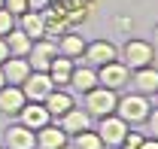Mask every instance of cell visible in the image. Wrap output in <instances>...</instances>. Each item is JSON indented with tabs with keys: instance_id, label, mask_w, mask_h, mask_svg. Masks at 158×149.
Here are the masks:
<instances>
[{
	"instance_id": "cell-4",
	"label": "cell",
	"mask_w": 158,
	"mask_h": 149,
	"mask_svg": "<svg viewBox=\"0 0 158 149\" xmlns=\"http://www.w3.org/2000/svg\"><path fill=\"white\" fill-rule=\"evenodd\" d=\"M118 55H122V64H125L128 70H140V67L152 64L155 49H152V43H146V40H128Z\"/></svg>"
},
{
	"instance_id": "cell-27",
	"label": "cell",
	"mask_w": 158,
	"mask_h": 149,
	"mask_svg": "<svg viewBox=\"0 0 158 149\" xmlns=\"http://www.w3.org/2000/svg\"><path fill=\"white\" fill-rule=\"evenodd\" d=\"M140 149H158V137H143V146Z\"/></svg>"
},
{
	"instance_id": "cell-23",
	"label": "cell",
	"mask_w": 158,
	"mask_h": 149,
	"mask_svg": "<svg viewBox=\"0 0 158 149\" xmlns=\"http://www.w3.org/2000/svg\"><path fill=\"white\" fill-rule=\"evenodd\" d=\"M12 28H15V15H12L6 6H0V37H6Z\"/></svg>"
},
{
	"instance_id": "cell-13",
	"label": "cell",
	"mask_w": 158,
	"mask_h": 149,
	"mask_svg": "<svg viewBox=\"0 0 158 149\" xmlns=\"http://www.w3.org/2000/svg\"><path fill=\"white\" fill-rule=\"evenodd\" d=\"M24 104H27V97L21 92V85H3V88H0V113L19 116V110Z\"/></svg>"
},
{
	"instance_id": "cell-3",
	"label": "cell",
	"mask_w": 158,
	"mask_h": 149,
	"mask_svg": "<svg viewBox=\"0 0 158 149\" xmlns=\"http://www.w3.org/2000/svg\"><path fill=\"white\" fill-rule=\"evenodd\" d=\"M116 104H118V92H110V88H103V85H94L91 92H85V110L88 116H110V113H116Z\"/></svg>"
},
{
	"instance_id": "cell-11",
	"label": "cell",
	"mask_w": 158,
	"mask_h": 149,
	"mask_svg": "<svg viewBox=\"0 0 158 149\" xmlns=\"http://www.w3.org/2000/svg\"><path fill=\"white\" fill-rule=\"evenodd\" d=\"M58 125H61V131H64L67 137H73V134H79V131L91 128V116H88L85 107H82V110H79V107H70L64 116H58Z\"/></svg>"
},
{
	"instance_id": "cell-16",
	"label": "cell",
	"mask_w": 158,
	"mask_h": 149,
	"mask_svg": "<svg viewBox=\"0 0 158 149\" xmlns=\"http://www.w3.org/2000/svg\"><path fill=\"white\" fill-rule=\"evenodd\" d=\"M67 143V134L61 131V125H43L37 131V149H61Z\"/></svg>"
},
{
	"instance_id": "cell-21",
	"label": "cell",
	"mask_w": 158,
	"mask_h": 149,
	"mask_svg": "<svg viewBox=\"0 0 158 149\" xmlns=\"http://www.w3.org/2000/svg\"><path fill=\"white\" fill-rule=\"evenodd\" d=\"M3 40H6V49H9V55H21V58L31 52V43H34V40L27 37L21 28H12V31H9Z\"/></svg>"
},
{
	"instance_id": "cell-6",
	"label": "cell",
	"mask_w": 158,
	"mask_h": 149,
	"mask_svg": "<svg viewBox=\"0 0 158 149\" xmlns=\"http://www.w3.org/2000/svg\"><path fill=\"white\" fill-rule=\"evenodd\" d=\"M27 64H31V70H49V64L58 58V46L52 43V40H34L31 43V52H27Z\"/></svg>"
},
{
	"instance_id": "cell-32",
	"label": "cell",
	"mask_w": 158,
	"mask_h": 149,
	"mask_svg": "<svg viewBox=\"0 0 158 149\" xmlns=\"http://www.w3.org/2000/svg\"><path fill=\"white\" fill-rule=\"evenodd\" d=\"M61 149H76V146H70V143H64V146H61Z\"/></svg>"
},
{
	"instance_id": "cell-26",
	"label": "cell",
	"mask_w": 158,
	"mask_h": 149,
	"mask_svg": "<svg viewBox=\"0 0 158 149\" xmlns=\"http://www.w3.org/2000/svg\"><path fill=\"white\" fill-rule=\"evenodd\" d=\"M146 122H149V137H158V110L155 107L149 110V119Z\"/></svg>"
},
{
	"instance_id": "cell-33",
	"label": "cell",
	"mask_w": 158,
	"mask_h": 149,
	"mask_svg": "<svg viewBox=\"0 0 158 149\" xmlns=\"http://www.w3.org/2000/svg\"><path fill=\"white\" fill-rule=\"evenodd\" d=\"M3 3H6V0H0V6H3Z\"/></svg>"
},
{
	"instance_id": "cell-31",
	"label": "cell",
	"mask_w": 158,
	"mask_h": 149,
	"mask_svg": "<svg viewBox=\"0 0 158 149\" xmlns=\"http://www.w3.org/2000/svg\"><path fill=\"white\" fill-rule=\"evenodd\" d=\"M3 85H6V79H3V70H0V88H3Z\"/></svg>"
},
{
	"instance_id": "cell-28",
	"label": "cell",
	"mask_w": 158,
	"mask_h": 149,
	"mask_svg": "<svg viewBox=\"0 0 158 149\" xmlns=\"http://www.w3.org/2000/svg\"><path fill=\"white\" fill-rule=\"evenodd\" d=\"M46 3H49V0H27V9H37V12H40Z\"/></svg>"
},
{
	"instance_id": "cell-17",
	"label": "cell",
	"mask_w": 158,
	"mask_h": 149,
	"mask_svg": "<svg viewBox=\"0 0 158 149\" xmlns=\"http://www.w3.org/2000/svg\"><path fill=\"white\" fill-rule=\"evenodd\" d=\"M70 85L76 88V92H91L94 85H98V67H91V64H82V67H73V73H70Z\"/></svg>"
},
{
	"instance_id": "cell-25",
	"label": "cell",
	"mask_w": 158,
	"mask_h": 149,
	"mask_svg": "<svg viewBox=\"0 0 158 149\" xmlns=\"http://www.w3.org/2000/svg\"><path fill=\"white\" fill-rule=\"evenodd\" d=\"M3 6H6L12 15H21V12H27V0H6Z\"/></svg>"
},
{
	"instance_id": "cell-29",
	"label": "cell",
	"mask_w": 158,
	"mask_h": 149,
	"mask_svg": "<svg viewBox=\"0 0 158 149\" xmlns=\"http://www.w3.org/2000/svg\"><path fill=\"white\" fill-rule=\"evenodd\" d=\"M6 58H9V49H6V40L0 37V64H3Z\"/></svg>"
},
{
	"instance_id": "cell-9",
	"label": "cell",
	"mask_w": 158,
	"mask_h": 149,
	"mask_svg": "<svg viewBox=\"0 0 158 149\" xmlns=\"http://www.w3.org/2000/svg\"><path fill=\"white\" fill-rule=\"evenodd\" d=\"M82 58H85V64L100 67V64L118 58V46L110 43V40H94V43H85V55H82Z\"/></svg>"
},
{
	"instance_id": "cell-24",
	"label": "cell",
	"mask_w": 158,
	"mask_h": 149,
	"mask_svg": "<svg viewBox=\"0 0 158 149\" xmlns=\"http://www.w3.org/2000/svg\"><path fill=\"white\" fill-rule=\"evenodd\" d=\"M140 146H143V134H131V131H128L118 149H140Z\"/></svg>"
},
{
	"instance_id": "cell-2",
	"label": "cell",
	"mask_w": 158,
	"mask_h": 149,
	"mask_svg": "<svg viewBox=\"0 0 158 149\" xmlns=\"http://www.w3.org/2000/svg\"><path fill=\"white\" fill-rule=\"evenodd\" d=\"M128 131H131V125L118 113H110V116H100L98 119V134L103 140V149H118Z\"/></svg>"
},
{
	"instance_id": "cell-8",
	"label": "cell",
	"mask_w": 158,
	"mask_h": 149,
	"mask_svg": "<svg viewBox=\"0 0 158 149\" xmlns=\"http://www.w3.org/2000/svg\"><path fill=\"white\" fill-rule=\"evenodd\" d=\"M131 88L137 94L155 97L158 94V67L155 64H146V67H140V70H131Z\"/></svg>"
},
{
	"instance_id": "cell-20",
	"label": "cell",
	"mask_w": 158,
	"mask_h": 149,
	"mask_svg": "<svg viewBox=\"0 0 158 149\" xmlns=\"http://www.w3.org/2000/svg\"><path fill=\"white\" fill-rule=\"evenodd\" d=\"M58 55L70 58V61H76V58L85 55V40L79 37V34H64L58 43Z\"/></svg>"
},
{
	"instance_id": "cell-19",
	"label": "cell",
	"mask_w": 158,
	"mask_h": 149,
	"mask_svg": "<svg viewBox=\"0 0 158 149\" xmlns=\"http://www.w3.org/2000/svg\"><path fill=\"white\" fill-rule=\"evenodd\" d=\"M19 19H21V31H24V34H27L31 40L46 37V19L40 15L37 9H27V12H21Z\"/></svg>"
},
{
	"instance_id": "cell-1",
	"label": "cell",
	"mask_w": 158,
	"mask_h": 149,
	"mask_svg": "<svg viewBox=\"0 0 158 149\" xmlns=\"http://www.w3.org/2000/svg\"><path fill=\"white\" fill-rule=\"evenodd\" d=\"M149 110H152L149 97H146V94H137V92L118 97V104H116V113L128 122V125H143V122L149 119Z\"/></svg>"
},
{
	"instance_id": "cell-30",
	"label": "cell",
	"mask_w": 158,
	"mask_h": 149,
	"mask_svg": "<svg viewBox=\"0 0 158 149\" xmlns=\"http://www.w3.org/2000/svg\"><path fill=\"white\" fill-rule=\"evenodd\" d=\"M152 37H155V49H158V24H155V31H152Z\"/></svg>"
},
{
	"instance_id": "cell-10",
	"label": "cell",
	"mask_w": 158,
	"mask_h": 149,
	"mask_svg": "<svg viewBox=\"0 0 158 149\" xmlns=\"http://www.w3.org/2000/svg\"><path fill=\"white\" fill-rule=\"evenodd\" d=\"M19 119H21V125H24V128L40 131L43 125H49V122H52V113L46 110V104H43V100H27V104L19 110Z\"/></svg>"
},
{
	"instance_id": "cell-5",
	"label": "cell",
	"mask_w": 158,
	"mask_h": 149,
	"mask_svg": "<svg viewBox=\"0 0 158 149\" xmlns=\"http://www.w3.org/2000/svg\"><path fill=\"white\" fill-rule=\"evenodd\" d=\"M131 82V70L122 64V61H106V64H100L98 67V85L103 88H110V92H122L125 85Z\"/></svg>"
},
{
	"instance_id": "cell-12",
	"label": "cell",
	"mask_w": 158,
	"mask_h": 149,
	"mask_svg": "<svg viewBox=\"0 0 158 149\" xmlns=\"http://www.w3.org/2000/svg\"><path fill=\"white\" fill-rule=\"evenodd\" d=\"M0 70H3L6 85H21L27 79V73H31V64H27V58H21V55H9L0 64Z\"/></svg>"
},
{
	"instance_id": "cell-7",
	"label": "cell",
	"mask_w": 158,
	"mask_h": 149,
	"mask_svg": "<svg viewBox=\"0 0 158 149\" xmlns=\"http://www.w3.org/2000/svg\"><path fill=\"white\" fill-rule=\"evenodd\" d=\"M52 88H55V85H52V79H49L46 70H31L27 79L21 82V92H24L27 100H46Z\"/></svg>"
},
{
	"instance_id": "cell-22",
	"label": "cell",
	"mask_w": 158,
	"mask_h": 149,
	"mask_svg": "<svg viewBox=\"0 0 158 149\" xmlns=\"http://www.w3.org/2000/svg\"><path fill=\"white\" fill-rule=\"evenodd\" d=\"M73 146L76 149H103V140H100L98 131L85 128V131H79V134H73Z\"/></svg>"
},
{
	"instance_id": "cell-15",
	"label": "cell",
	"mask_w": 158,
	"mask_h": 149,
	"mask_svg": "<svg viewBox=\"0 0 158 149\" xmlns=\"http://www.w3.org/2000/svg\"><path fill=\"white\" fill-rule=\"evenodd\" d=\"M73 67H76V61H70V58L58 55L52 64H49V79H52V85L55 88H64V85H70V73H73Z\"/></svg>"
},
{
	"instance_id": "cell-18",
	"label": "cell",
	"mask_w": 158,
	"mask_h": 149,
	"mask_svg": "<svg viewBox=\"0 0 158 149\" xmlns=\"http://www.w3.org/2000/svg\"><path fill=\"white\" fill-rule=\"evenodd\" d=\"M43 104H46V110L52 113V119H55V116H64L70 107H76V104H73V94L64 92V88H52V92H49V97H46Z\"/></svg>"
},
{
	"instance_id": "cell-14",
	"label": "cell",
	"mask_w": 158,
	"mask_h": 149,
	"mask_svg": "<svg viewBox=\"0 0 158 149\" xmlns=\"http://www.w3.org/2000/svg\"><path fill=\"white\" fill-rule=\"evenodd\" d=\"M6 149H37V131L24 128V125H12L6 131Z\"/></svg>"
}]
</instances>
